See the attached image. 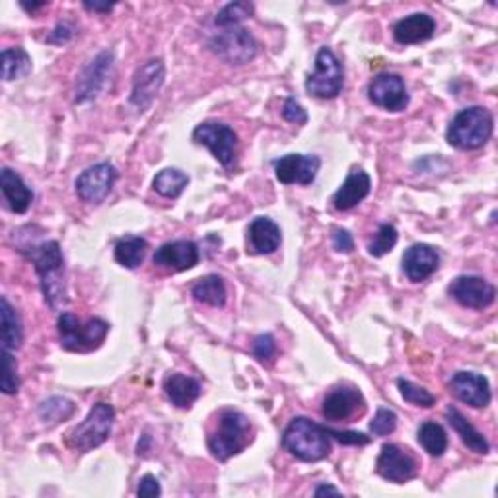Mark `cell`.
Wrapping results in <instances>:
<instances>
[{
    "label": "cell",
    "mask_w": 498,
    "mask_h": 498,
    "mask_svg": "<svg viewBox=\"0 0 498 498\" xmlns=\"http://www.w3.org/2000/svg\"><path fill=\"white\" fill-rule=\"evenodd\" d=\"M18 252L34 263L49 308L55 312L61 310L66 304V281L65 257L59 242L47 240L32 245H18Z\"/></svg>",
    "instance_id": "obj_1"
},
{
    "label": "cell",
    "mask_w": 498,
    "mask_h": 498,
    "mask_svg": "<svg viewBox=\"0 0 498 498\" xmlns=\"http://www.w3.org/2000/svg\"><path fill=\"white\" fill-rule=\"evenodd\" d=\"M283 446L302 462H322L331 453V436L327 428L306 417H296L284 428Z\"/></svg>",
    "instance_id": "obj_2"
},
{
    "label": "cell",
    "mask_w": 498,
    "mask_h": 498,
    "mask_svg": "<svg viewBox=\"0 0 498 498\" xmlns=\"http://www.w3.org/2000/svg\"><path fill=\"white\" fill-rule=\"evenodd\" d=\"M252 442V423L244 413L226 409L220 413L218 424L209 434V450L218 462H226L232 455L244 452Z\"/></svg>",
    "instance_id": "obj_3"
},
{
    "label": "cell",
    "mask_w": 498,
    "mask_h": 498,
    "mask_svg": "<svg viewBox=\"0 0 498 498\" xmlns=\"http://www.w3.org/2000/svg\"><path fill=\"white\" fill-rule=\"evenodd\" d=\"M493 134V115L489 109L473 105L462 109L450 123L446 138L453 148L477 150L483 148Z\"/></svg>",
    "instance_id": "obj_4"
},
{
    "label": "cell",
    "mask_w": 498,
    "mask_h": 498,
    "mask_svg": "<svg viewBox=\"0 0 498 498\" xmlns=\"http://www.w3.org/2000/svg\"><path fill=\"white\" fill-rule=\"evenodd\" d=\"M57 327L61 347L71 353H90L98 349L109 334V324L100 320V317H94V320L82 324L71 312H63L59 315Z\"/></svg>",
    "instance_id": "obj_5"
},
{
    "label": "cell",
    "mask_w": 498,
    "mask_h": 498,
    "mask_svg": "<svg viewBox=\"0 0 498 498\" xmlns=\"http://www.w3.org/2000/svg\"><path fill=\"white\" fill-rule=\"evenodd\" d=\"M114 421L115 409L109 403L100 401V403H95L90 409L88 417L66 434L68 448H73L76 452H90L102 446L109 438V434H112Z\"/></svg>",
    "instance_id": "obj_6"
},
{
    "label": "cell",
    "mask_w": 498,
    "mask_h": 498,
    "mask_svg": "<svg viewBox=\"0 0 498 498\" xmlns=\"http://www.w3.org/2000/svg\"><path fill=\"white\" fill-rule=\"evenodd\" d=\"M211 51L228 65H245L257 55V41L240 25L220 27L211 41Z\"/></svg>",
    "instance_id": "obj_7"
},
{
    "label": "cell",
    "mask_w": 498,
    "mask_h": 498,
    "mask_svg": "<svg viewBox=\"0 0 498 498\" xmlns=\"http://www.w3.org/2000/svg\"><path fill=\"white\" fill-rule=\"evenodd\" d=\"M306 90L314 98L334 100L343 90V66L329 47L317 51L315 68L306 80Z\"/></svg>",
    "instance_id": "obj_8"
},
{
    "label": "cell",
    "mask_w": 498,
    "mask_h": 498,
    "mask_svg": "<svg viewBox=\"0 0 498 498\" xmlns=\"http://www.w3.org/2000/svg\"><path fill=\"white\" fill-rule=\"evenodd\" d=\"M193 143L209 148L213 152V156L223 164L224 168H232V165L236 164L238 134L224 123L204 121L197 124L195 131H193Z\"/></svg>",
    "instance_id": "obj_9"
},
{
    "label": "cell",
    "mask_w": 498,
    "mask_h": 498,
    "mask_svg": "<svg viewBox=\"0 0 498 498\" xmlns=\"http://www.w3.org/2000/svg\"><path fill=\"white\" fill-rule=\"evenodd\" d=\"M165 80V66L160 59L146 61L133 78V92H131V105H134L138 112H146L156 100Z\"/></svg>",
    "instance_id": "obj_10"
},
{
    "label": "cell",
    "mask_w": 498,
    "mask_h": 498,
    "mask_svg": "<svg viewBox=\"0 0 498 498\" xmlns=\"http://www.w3.org/2000/svg\"><path fill=\"white\" fill-rule=\"evenodd\" d=\"M368 98L385 112H403L409 105L405 80L393 73H382L368 85Z\"/></svg>",
    "instance_id": "obj_11"
},
{
    "label": "cell",
    "mask_w": 498,
    "mask_h": 498,
    "mask_svg": "<svg viewBox=\"0 0 498 498\" xmlns=\"http://www.w3.org/2000/svg\"><path fill=\"white\" fill-rule=\"evenodd\" d=\"M117 182V170L114 164L102 162L85 170L76 179V193L86 203H102Z\"/></svg>",
    "instance_id": "obj_12"
},
{
    "label": "cell",
    "mask_w": 498,
    "mask_h": 498,
    "mask_svg": "<svg viewBox=\"0 0 498 498\" xmlns=\"http://www.w3.org/2000/svg\"><path fill=\"white\" fill-rule=\"evenodd\" d=\"M448 293L455 302L472 310L489 308L496 296L494 286L483 276L475 274H462L458 279H453L448 286Z\"/></svg>",
    "instance_id": "obj_13"
},
{
    "label": "cell",
    "mask_w": 498,
    "mask_h": 498,
    "mask_svg": "<svg viewBox=\"0 0 498 498\" xmlns=\"http://www.w3.org/2000/svg\"><path fill=\"white\" fill-rule=\"evenodd\" d=\"M112 66H114V53L112 51H102L98 57L92 59L90 65L78 76L75 102L85 104V102H92L98 98L107 85L109 75H112Z\"/></svg>",
    "instance_id": "obj_14"
},
{
    "label": "cell",
    "mask_w": 498,
    "mask_h": 498,
    "mask_svg": "<svg viewBox=\"0 0 498 498\" xmlns=\"http://www.w3.org/2000/svg\"><path fill=\"white\" fill-rule=\"evenodd\" d=\"M380 477L392 483H405L419 473V462L413 455L395 444H383L376 462Z\"/></svg>",
    "instance_id": "obj_15"
},
{
    "label": "cell",
    "mask_w": 498,
    "mask_h": 498,
    "mask_svg": "<svg viewBox=\"0 0 498 498\" xmlns=\"http://www.w3.org/2000/svg\"><path fill=\"white\" fill-rule=\"evenodd\" d=\"M364 409L366 401L361 392L354 390V387H337V390L325 395L322 414L331 423H341L356 417V414H363Z\"/></svg>",
    "instance_id": "obj_16"
},
{
    "label": "cell",
    "mask_w": 498,
    "mask_h": 498,
    "mask_svg": "<svg viewBox=\"0 0 498 498\" xmlns=\"http://www.w3.org/2000/svg\"><path fill=\"white\" fill-rule=\"evenodd\" d=\"M450 392L473 409H485L491 403L489 380L475 372H455L450 380Z\"/></svg>",
    "instance_id": "obj_17"
},
{
    "label": "cell",
    "mask_w": 498,
    "mask_h": 498,
    "mask_svg": "<svg viewBox=\"0 0 498 498\" xmlns=\"http://www.w3.org/2000/svg\"><path fill=\"white\" fill-rule=\"evenodd\" d=\"M322 160L308 154H288L274 162L276 179L284 185H310L320 172Z\"/></svg>",
    "instance_id": "obj_18"
},
{
    "label": "cell",
    "mask_w": 498,
    "mask_h": 498,
    "mask_svg": "<svg viewBox=\"0 0 498 498\" xmlns=\"http://www.w3.org/2000/svg\"><path fill=\"white\" fill-rule=\"evenodd\" d=\"M199 259H201L199 247L191 240H175V242L164 244L156 249L154 257H152L156 267L175 271V273L193 269L199 263Z\"/></svg>",
    "instance_id": "obj_19"
},
{
    "label": "cell",
    "mask_w": 498,
    "mask_h": 498,
    "mask_svg": "<svg viewBox=\"0 0 498 498\" xmlns=\"http://www.w3.org/2000/svg\"><path fill=\"white\" fill-rule=\"evenodd\" d=\"M283 242V232L279 224L271 218L259 216L247 228V254L271 255L279 249Z\"/></svg>",
    "instance_id": "obj_20"
},
{
    "label": "cell",
    "mask_w": 498,
    "mask_h": 498,
    "mask_svg": "<svg viewBox=\"0 0 498 498\" xmlns=\"http://www.w3.org/2000/svg\"><path fill=\"white\" fill-rule=\"evenodd\" d=\"M440 265V255L433 245L414 244L403 255V271L411 283H423L434 274Z\"/></svg>",
    "instance_id": "obj_21"
},
{
    "label": "cell",
    "mask_w": 498,
    "mask_h": 498,
    "mask_svg": "<svg viewBox=\"0 0 498 498\" xmlns=\"http://www.w3.org/2000/svg\"><path fill=\"white\" fill-rule=\"evenodd\" d=\"M370 189H372L370 175L364 170L354 168L334 195V206L337 211H351L358 203L364 201L370 195Z\"/></svg>",
    "instance_id": "obj_22"
},
{
    "label": "cell",
    "mask_w": 498,
    "mask_h": 498,
    "mask_svg": "<svg viewBox=\"0 0 498 498\" xmlns=\"http://www.w3.org/2000/svg\"><path fill=\"white\" fill-rule=\"evenodd\" d=\"M436 32V22L428 14H411V16L399 20L393 27V37L401 45L421 44L431 39Z\"/></svg>",
    "instance_id": "obj_23"
},
{
    "label": "cell",
    "mask_w": 498,
    "mask_h": 498,
    "mask_svg": "<svg viewBox=\"0 0 498 498\" xmlns=\"http://www.w3.org/2000/svg\"><path fill=\"white\" fill-rule=\"evenodd\" d=\"M0 189H3V197L12 213L24 214L30 209L34 193L24 184V179L16 172H12L10 168H3V172H0Z\"/></svg>",
    "instance_id": "obj_24"
},
{
    "label": "cell",
    "mask_w": 498,
    "mask_h": 498,
    "mask_svg": "<svg viewBox=\"0 0 498 498\" xmlns=\"http://www.w3.org/2000/svg\"><path fill=\"white\" fill-rule=\"evenodd\" d=\"M164 392L172 401V405H175L177 409H189L201 397L203 390L195 378L175 372L170 374V376H165Z\"/></svg>",
    "instance_id": "obj_25"
},
{
    "label": "cell",
    "mask_w": 498,
    "mask_h": 498,
    "mask_svg": "<svg viewBox=\"0 0 498 498\" xmlns=\"http://www.w3.org/2000/svg\"><path fill=\"white\" fill-rule=\"evenodd\" d=\"M446 419H448V423L452 424L453 431L458 433V436L462 438V442H463V444H465L469 450L475 452V453H483V455H487V453H489L491 446H489L487 438L483 436V434L477 431V428L463 417V414L460 413V409L448 407V411H446Z\"/></svg>",
    "instance_id": "obj_26"
},
{
    "label": "cell",
    "mask_w": 498,
    "mask_h": 498,
    "mask_svg": "<svg viewBox=\"0 0 498 498\" xmlns=\"http://www.w3.org/2000/svg\"><path fill=\"white\" fill-rule=\"evenodd\" d=\"M191 294L201 304H209L214 308H223L226 304V284L218 274H206L191 288Z\"/></svg>",
    "instance_id": "obj_27"
},
{
    "label": "cell",
    "mask_w": 498,
    "mask_h": 498,
    "mask_svg": "<svg viewBox=\"0 0 498 498\" xmlns=\"http://www.w3.org/2000/svg\"><path fill=\"white\" fill-rule=\"evenodd\" d=\"M0 317H3V351L20 349L24 331L18 312L10 306L6 298L0 300Z\"/></svg>",
    "instance_id": "obj_28"
},
{
    "label": "cell",
    "mask_w": 498,
    "mask_h": 498,
    "mask_svg": "<svg viewBox=\"0 0 498 498\" xmlns=\"http://www.w3.org/2000/svg\"><path fill=\"white\" fill-rule=\"evenodd\" d=\"M148 249V242L138 236H127L117 242L115 245V259L119 265L127 269H136L143 265L144 255Z\"/></svg>",
    "instance_id": "obj_29"
},
{
    "label": "cell",
    "mask_w": 498,
    "mask_h": 498,
    "mask_svg": "<svg viewBox=\"0 0 498 498\" xmlns=\"http://www.w3.org/2000/svg\"><path fill=\"white\" fill-rule=\"evenodd\" d=\"M187 184H189L187 174L175 168H165L154 177L152 187H154L156 193H160V195L165 199H177L185 191Z\"/></svg>",
    "instance_id": "obj_30"
},
{
    "label": "cell",
    "mask_w": 498,
    "mask_h": 498,
    "mask_svg": "<svg viewBox=\"0 0 498 498\" xmlns=\"http://www.w3.org/2000/svg\"><path fill=\"white\" fill-rule=\"evenodd\" d=\"M419 442L424 448V452L431 453L433 458H440V455H444V452L448 450L446 431L438 423H433V421H426L424 424H421Z\"/></svg>",
    "instance_id": "obj_31"
},
{
    "label": "cell",
    "mask_w": 498,
    "mask_h": 498,
    "mask_svg": "<svg viewBox=\"0 0 498 498\" xmlns=\"http://www.w3.org/2000/svg\"><path fill=\"white\" fill-rule=\"evenodd\" d=\"M30 71H32V59L24 49L14 47V49L3 51V78L6 82L30 75Z\"/></svg>",
    "instance_id": "obj_32"
},
{
    "label": "cell",
    "mask_w": 498,
    "mask_h": 498,
    "mask_svg": "<svg viewBox=\"0 0 498 498\" xmlns=\"http://www.w3.org/2000/svg\"><path fill=\"white\" fill-rule=\"evenodd\" d=\"M76 411V405L66 397H51L39 405V419L47 424H57L61 421L71 419Z\"/></svg>",
    "instance_id": "obj_33"
},
{
    "label": "cell",
    "mask_w": 498,
    "mask_h": 498,
    "mask_svg": "<svg viewBox=\"0 0 498 498\" xmlns=\"http://www.w3.org/2000/svg\"><path fill=\"white\" fill-rule=\"evenodd\" d=\"M397 387L401 392V397H403L407 403H411V405L424 407V409H431V407L436 405V397L428 390H424V387L417 385V383H413L405 378H399Z\"/></svg>",
    "instance_id": "obj_34"
},
{
    "label": "cell",
    "mask_w": 498,
    "mask_h": 498,
    "mask_svg": "<svg viewBox=\"0 0 498 498\" xmlns=\"http://www.w3.org/2000/svg\"><path fill=\"white\" fill-rule=\"evenodd\" d=\"M252 14H254L252 3H230L218 12L214 24L218 27H234V25H240L244 20L252 16Z\"/></svg>",
    "instance_id": "obj_35"
},
{
    "label": "cell",
    "mask_w": 498,
    "mask_h": 498,
    "mask_svg": "<svg viewBox=\"0 0 498 498\" xmlns=\"http://www.w3.org/2000/svg\"><path fill=\"white\" fill-rule=\"evenodd\" d=\"M397 238H399V234H397L395 226L382 224L378 234H376V238H374L368 245V254L372 257H383L385 254H390L392 249L395 247Z\"/></svg>",
    "instance_id": "obj_36"
},
{
    "label": "cell",
    "mask_w": 498,
    "mask_h": 498,
    "mask_svg": "<svg viewBox=\"0 0 498 498\" xmlns=\"http://www.w3.org/2000/svg\"><path fill=\"white\" fill-rule=\"evenodd\" d=\"M0 385H3V392L6 395H14L20 390L16 358L10 354V351H3V380H0Z\"/></svg>",
    "instance_id": "obj_37"
},
{
    "label": "cell",
    "mask_w": 498,
    "mask_h": 498,
    "mask_svg": "<svg viewBox=\"0 0 498 498\" xmlns=\"http://www.w3.org/2000/svg\"><path fill=\"white\" fill-rule=\"evenodd\" d=\"M397 428V414L392 409H378L376 417L370 423V433L374 436H387Z\"/></svg>",
    "instance_id": "obj_38"
},
{
    "label": "cell",
    "mask_w": 498,
    "mask_h": 498,
    "mask_svg": "<svg viewBox=\"0 0 498 498\" xmlns=\"http://www.w3.org/2000/svg\"><path fill=\"white\" fill-rule=\"evenodd\" d=\"M254 354L259 358L261 363H271L274 354H276V343H274V337L265 334V335H259L254 339Z\"/></svg>",
    "instance_id": "obj_39"
},
{
    "label": "cell",
    "mask_w": 498,
    "mask_h": 498,
    "mask_svg": "<svg viewBox=\"0 0 498 498\" xmlns=\"http://www.w3.org/2000/svg\"><path fill=\"white\" fill-rule=\"evenodd\" d=\"M283 117L288 123H294V124H306L308 123L306 109H304L294 98H288L284 102V105H283Z\"/></svg>",
    "instance_id": "obj_40"
},
{
    "label": "cell",
    "mask_w": 498,
    "mask_h": 498,
    "mask_svg": "<svg viewBox=\"0 0 498 498\" xmlns=\"http://www.w3.org/2000/svg\"><path fill=\"white\" fill-rule=\"evenodd\" d=\"M327 434L331 438L339 440L341 444H349V446H366L370 444V436L363 434V433H353V431H334V428H327Z\"/></svg>",
    "instance_id": "obj_41"
},
{
    "label": "cell",
    "mask_w": 498,
    "mask_h": 498,
    "mask_svg": "<svg viewBox=\"0 0 498 498\" xmlns=\"http://www.w3.org/2000/svg\"><path fill=\"white\" fill-rule=\"evenodd\" d=\"M75 34H76V30H75L73 24L61 22V24H57V27H55L53 34L49 35V44L65 45V44H68V41H71L75 37Z\"/></svg>",
    "instance_id": "obj_42"
},
{
    "label": "cell",
    "mask_w": 498,
    "mask_h": 498,
    "mask_svg": "<svg viewBox=\"0 0 498 498\" xmlns=\"http://www.w3.org/2000/svg\"><path fill=\"white\" fill-rule=\"evenodd\" d=\"M138 496L143 498H154V496H160L162 494V487L160 483L154 475H144L141 479V483H138V491H136Z\"/></svg>",
    "instance_id": "obj_43"
},
{
    "label": "cell",
    "mask_w": 498,
    "mask_h": 498,
    "mask_svg": "<svg viewBox=\"0 0 498 498\" xmlns=\"http://www.w3.org/2000/svg\"><path fill=\"white\" fill-rule=\"evenodd\" d=\"M334 247H335V252H339V254H351L354 249V242H353L351 234L347 230L337 228L334 232Z\"/></svg>",
    "instance_id": "obj_44"
},
{
    "label": "cell",
    "mask_w": 498,
    "mask_h": 498,
    "mask_svg": "<svg viewBox=\"0 0 498 498\" xmlns=\"http://www.w3.org/2000/svg\"><path fill=\"white\" fill-rule=\"evenodd\" d=\"M114 3H105V5H102V3H85V8L86 10H92V12H109V10H114Z\"/></svg>",
    "instance_id": "obj_45"
},
{
    "label": "cell",
    "mask_w": 498,
    "mask_h": 498,
    "mask_svg": "<svg viewBox=\"0 0 498 498\" xmlns=\"http://www.w3.org/2000/svg\"><path fill=\"white\" fill-rule=\"evenodd\" d=\"M314 494L315 496H322V494H341V491L335 489V487H331V485H322V487H317L314 491Z\"/></svg>",
    "instance_id": "obj_46"
},
{
    "label": "cell",
    "mask_w": 498,
    "mask_h": 498,
    "mask_svg": "<svg viewBox=\"0 0 498 498\" xmlns=\"http://www.w3.org/2000/svg\"><path fill=\"white\" fill-rule=\"evenodd\" d=\"M44 6H47V3H32V5L22 3V8L27 10V12H35L37 8H44Z\"/></svg>",
    "instance_id": "obj_47"
}]
</instances>
